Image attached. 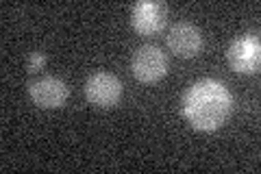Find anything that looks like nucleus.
Instances as JSON below:
<instances>
[{
  "label": "nucleus",
  "instance_id": "nucleus-1",
  "mask_svg": "<svg viewBox=\"0 0 261 174\" xmlns=\"http://www.w3.org/2000/svg\"><path fill=\"white\" fill-rule=\"evenodd\" d=\"M233 111V94L224 83L202 79L187 87L181 98V113L192 129L214 133L228 120Z\"/></svg>",
  "mask_w": 261,
  "mask_h": 174
},
{
  "label": "nucleus",
  "instance_id": "nucleus-2",
  "mask_svg": "<svg viewBox=\"0 0 261 174\" xmlns=\"http://www.w3.org/2000/svg\"><path fill=\"white\" fill-rule=\"evenodd\" d=\"M228 65L240 74H257L261 65V44L257 35H242L226 51Z\"/></svg>",
  "mask_w": 261,
  "mask_h": 174
},
{
  "label": "nucleus",
  "instance_id": "nucleus-3",
  "mask_svg": "<svg viewBox=\"0 0 261 174\" xmlns=\"http://www.w3.org/2000/svg\"><path fill=\"white\" fill-rule=\"evenodd\" d=\"M130 68L137 81L142 83H157L168 74V57L157 46H142L133 55Z\"/></svg>",
  "mask_w": 261,
  "mask_h": 174
},
{
  "label": "nucleus",
  "instance_id": "nucleus-4",
  "mask_svg": "<svg viewBox=\"0 0 261 174\" xmlns=\"http://www.w3.org/2000/svg\"><path fill=\"white\" fill-rule=\"evenodd\" d=\"M85 96L89 103L100 109H111L122 98V83L109 72H96L85 83Z\"/></svg>",
  "mask_w": 261,
  "mask_h": 174
},
{
  "label": "nucleus",
  "instance_id": "nucleus-5",
  "mask_svg": "<svg viewBox=\"0 0 261 174\" xmlns=\"http://www.w3.org/2000/svg\"><path fill=\"white\" fill-rule=\"evenodd\" d=\"M168 7L157 0H140L130 7V27L140 35H154L166 27Z\"/></svg>",
  "mask_w": 261,
  "mask_h": 174
},
{
  "label": "nucleus",
  "instance_id": "nucleus-6",
  "mask_svg": "<svg viewBox=\"0 0 261 174\" xmlns=\"http://www.w3.org/2000/svg\"><path fill=\"white\" fill-rule=\"evenodd\" d=\"M29 96H31V101L37 107H42V109H59V107H63L65 101H68L70 89L61 79L44 77V79L33 81L29 85Z\"/></svg>",
  "mask_w": 261,
  "mask_h": 174
},
{
  "label": "nucleus",
  "instance_id": "nucleus-7",
  "mask_svg": "<svg viewBox=\"0 0 261 174\" xmlns=\"http://www.w3.org/2000/svg\"><path fill=\"white\" fill-rule=\"evenodd\" d=\"M168 48L176 57L192 59L202 51V33L190 22H178L168 33Z\"/></svg>",
  "mask_w": 261,
  "mask_h": 174
},
{
  "label": "nucleus",
  "instance_id": "nucleus-8",
  "mask_svg": "<svg viewBox=\"0 0 261 174\" xmlns=\"http://www.w3.org/2000/svg\"><path fill=\"white\" fill-rule=\"evenodd\" d=\"M46 61H48L46 53H39V51L31 53L29 59H27V70H29V72H39V70H44Z\"/></svg>",
  "mask_w": 261,
  "mask_h": 174
}]
</instances>
